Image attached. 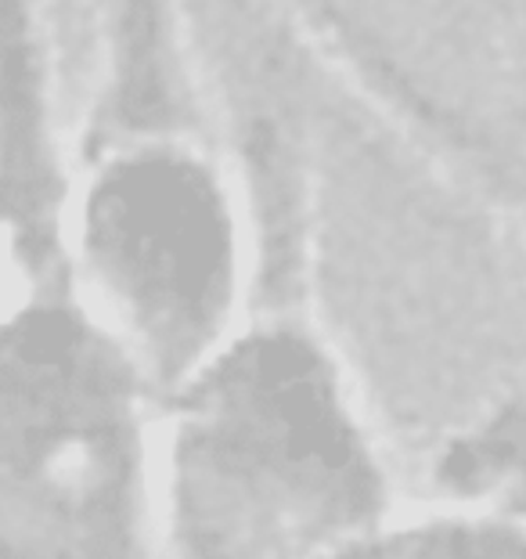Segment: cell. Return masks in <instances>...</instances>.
Masks as SVG:
<instances>
[{
  "instance_id": "3957f363",
  "label": "cell",
  "mask_w": 526,
  "mask_h": 559,
  "mask_svg": "<svg viewBox=\"0 0 526 559\" xmlns=\"http://www.w3.org/2000/svg\"><path fill=\"white\" fill-rule=\"evenodd\" d=\"M76 289L152 394H174L227 340L238 228L224 185L177 148L101 163L76 206Z\"/></svg>"
},
{
  "instance_id": "6da1fadb",
  "label": "cell",
  "mask_w": 526,
  "mask_h": 559,
  "mask_svg": "<svg viewBox=\"0 0 526 559\" xmlns=\"http://www.w3.org/2000/svg\"><path fill=\"white\" fill-rule=\"evenodd\" d=\"M170 404L159 506L177 559H336L382 527L375 448L307 332L224 340Z\"/></svg>"
},
{
  "instance_id": "277c9868",
  "label": "cell",
  "mask_w": 526,
  "mask_h": 559,
  "mask_svg": "<svg viewBox=\"0 0 526 559\" xmlns=\"http://www.w3.org/2000/svg\"><path fill=\"white\" fill-rule=\"evenodd\" d=\"M336 559H526V527L494 516H429L379 527Z\"/></svg>"
},
{
  "instance_id": "7a4b0ae2",
  "label": "cell",
  "mask_w": 526,
  "mask_h": 559,
  "mask_svg": "<svg viewBox=\"0 0 526 559\" xmlns=\"http://www.w3.org/2000/svg\"><path fill=\"white\" fill-rule=\"evenodd\" d=\"M152 386L80 300L0 318V559H148Z\"/></svg>"
}]
</instances>
